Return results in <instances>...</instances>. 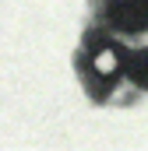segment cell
<instances>
[{"mask_svg": "<svg viewBox=\"0 0 148 151\" xmlns=\"http://www.w3.org/2000/svg\"><path fill=\"white\" fill-rule=\"evenodd\" d=\"M127 49L116 42H99L88 56H85V74L92 77V84L99 88H113L120 77L127 74Z\"/></svg>", "mask_w": 148, "mask_h": 151, "instance_id": "obj_1", "label": "cell"}, {"mask_svg": "<svg viewBox=\"0 0 148 151\" xmlns=\"http://www.w3.org/2000/svg\"><path fill=\"white\" fill-rule=\"evenodd\" d=\"M106 21L116 32L138 35L148 28V0H106Z\"/></svg>", "mask_w": 148, "mask_h": 151, "instance_id": "obj_2", "label": "cell"}, {"mask_svg": "<svg viewBox=\"0 0 148 151\" xmlns=\"http://www.w3.org/2000/svg\"><path fill=\"white\" fill-rule=\"evenodd\" d=\"M123 77H127L134 88L148 91V49H134V53L127 56V74Z\"/></svg>", "mask_w": 148, "mask_h": 151, "instance_id": "obj_3", "label": "cell"}]
</instances>
